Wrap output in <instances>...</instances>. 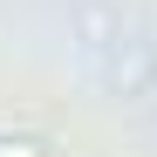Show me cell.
I'll return each mask as SVG.
<instances>
[{"instance_id": "obj_1", "label": "cell", "mask_w": 157, "mask_h": 157, "mask_svg": "<svg viewBox=\"0 0 157 157\" xmlns=\"http://www.w3.org/2000/svg\"><path fill=\"white\" fill-rule=\"evenodd\" d=\"M82 34L102 48V41H109V14H102V7H82Z\"/></svg>"}, {"instance_id": "obj_2", "label": "cell", "mask_w": 157, "mask_h": 157, "mask_svg": "<svg viewBox=\"0 0 157 157\" xmlns=\"http://www.w3.org/2000/svg\"><path fill=\"white\" fill-rule=\"evenodd\" d=\"M0 157H48L34 137H0Z\"/></svg>"}]
</instances>
